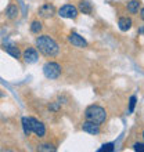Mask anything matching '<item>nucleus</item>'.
I'll list each match as a JSON object with an SVG mask.
<instances>
[{
	"label": "nucleus",
	"instance_id": "f257e3e1",
	"mask_svg": "<svg viewBox=\"0 0 144 152\" xmlns=\"http://www.w3.org/2000/svg\"><path fill=\"white\" fill-rule=\"evenodd\" d=\"M36 46L39 48V51L44 54L46 57H56L60 51L58 44L56 43V40L51 39L47 35H42L36 39Z\"/></svg>",
	"mask_w": 144,
	"mask_h": 152
},
{
	"label": "nucleus",
	"instance_id": "f03ea898",
	"mask_svg": "<svg viewBox=\"0 0 144 152\" xmlns=\"http://www.w3.org/2000/svg\"><path fill=\"white\" fill-rule=\"evenodd\" d=\"M84 118L89 122H93L96 124L104 123L107 119V112L104 108H101L98 105H90L86 111H84Z\"/></svg>",
	"mask_w": 144,
	"mask_h": 152
},
{
	"label": "nucleus",
	"instance_id": "7ed1b4c3",
	"mask_svg": "<svg viewBox=\"0 0 144 152\" xmlns=\"http://www.w3.org/2000/svg\"><path fill=\"white\" fill-rule=\"evenodd\" d=\"M43 73L47 79H58L61 75V65L57 62H47L43 66Z\"/></svg>",
	"mask_w": 144,
	"mask_h": 152
},
{
	"label": "nucleus",
	"instance_id": "20e7f679",
	"mask_svg": "<svg viewBox=\"0 0 144 152\" xmlns=\"http://www.w3.org/2000/svg\"><path fill=\"white\" fill-rule=\"evenodd\" d=\"M29 120V124H31V130L32 133H35L37 137H44L46 134V127H44V124L40 122V120L35 119V118H28Z\"/></svg>",
	"mask_w": 144,
	"mask_h": 152
},
{
	"label": "nucleus",
	"instance_id": "39448f33",
	"mask_svg": "<svg viewBox=\"0 0 144 152\" xmlns=\"http://www.w3.org/2000/svg\"><path fill=\"white\" fill-rule=\"evenodd\" d=\"M78 8L75 6H72V4H65L62 7L58 10V14L61 17H64V18H71V20H75L76 17H78Z\"/></svg>",
	"mask_w": 144,
	"mask_h": 152
},
{
	"label": "nucleus",
	"instance_id": "423d86ee",
	"mask_svg": "<svg viewBox=\"0 0 144 152\" xmlns=\"http://www.w3.org/2000/svg\"><path fill=\"white\" fill-rule=\"evenodd\" d=\"M39 15L43 17V18H51L54 14H56V8L54 6L50 3H44L43 6H40L39 7Z\"/></svg>",
	"mask_w": 144,
	"mask_h": 152
},
{
	"label": "nucleus",
	"instance_id": "0eeeda50",
	"mask_svg": "<svg viewBox=\"0 0 144 152\" xmlns=\"http://www.w3.org/2000/svg\"><path fill=\"white\" fill-rule=\"evenodd\" d=\"M22 58H24V61L26 64H33V62L37 61L39 54H37V51H36L33 47H28L24 51V54H22Z\"/></svg>",
	"mask_w": 144,
	"mask_h": 152
},
{
	"label": "nucleus",
	"instance_id": "6e6552de",
	"mask_svg": "<svg viewBox=\"0 0 144 152\" xmlns=\"http://www.w3.org/2000/svg\"><path fill=\"white\" fill-rule=\"evenodd\" d=\"M69 42L72 43V46H75V47H79V48H83L87 46V42L83 39V37L80 36L79 33L76 32H72L69 35Z\"/></svg>",
	"mask_w": 144,
	"mask_h": 152
},
{
	"label": "nucleus",
	"instance_id": "1a4fd4ad",
	"mask_svg": "<svg viewBox=\"0 0 144 152\" xmlns=\"http://www.w3.org/2000/svg\"><path fill=\"white\" fill-rule=\"evenodd\" d=\"M82 130L89 133V134H100V124H96V123H93V122L86 120L82 124Z\"/></svg>",
	"mask_w": 144,
	"mask_h": 152
},
{
	"label": "nucleus",
	"instance_id": "9d476101",
	"mask_svg": "<svg viewBox=\"0 0 144 152\" xmlns=\"http://www.w3.org/2000/svg\"><path fill=\"white\" fill-rule=\"evenodd\" d=\"M6 14H7L8 20H17V17L20 14V8H18V6L15 3H10L7 10H6Z\"/></svg>",
	"mask_w": 144,
	"mask_h": 152
},
{
	"label": "nucleus",
	"instance_id": "9b49d317",
	"mask_svg": "<svg viewBox=\"0 0 144 152\" xmlns=\"http://www.w3.org/2000/svg\"><path fill=\"white\" fill-rule=\"evenodd\" d=\"M79 10L78 11L80 12H83V14H87V15H92V12H93V7H92V4L89 3L87 0H80L79 1Z\"/></svg>",
	"mask_w": 144,
	"mask_h": 152
},
{
	"label": "nucleus",
	"instance_id": "f8f14e48",
	"mask_svg": "<svg viewBox=\"0 0 144 152\" xmlns=\"http://www.w3.org/2000/svg\"><path fill=\"white\" fill-rule=\"evenodd\" d=\"M132 20L130 18H128V17H120L119 21H118V25H119V29L120 31H123V32H126V31H129V29L132 28Z\"/></svg>",
	"mask_w": 144,
	"mask_h": 152
},
{
	"label": "nucleus",
	"instance_id": "ddd939ff",
	"mask_svg": "<svg viewBox=\"0 0 144 152\" xmlns=\"http://www.w3.org/2000/svg\"><path fill=\"white\" fill-rule=\"evenodd\" d=\"M4 50L10 54V56H12L14 58H20L21 57V53L20 50H18V47H15L14 44H8V43H4Z\"/></svg>",
	"mask_w": 144,
	"mask_h": 152
},
{
	"label": "nucleus",
	"instance_id": "4468645a",
	"mask_svg": "<svg viewBox=\"0 0 144 152\" xmlns=\"http://www.w3.org/2000/svg\"><path fill=\"white\" fill-rule=\"evenodd\" d=\"M140 7H141L140 0H130V1H128V11L130 14H136L140 10Z\"/></svg>",
	"mask_w": 144,
	"mask_h": 152
},
{
	"label": "nucleus",
	"instance_id": "2eb2a0df",
	"mask_svg": "<svg viewBox=\"0 0 144 152\" xmlns=\"http://www.w3.org/2000/svg\"><path fill=\"white\" fill-rule=\"evenodd\" d=\"M42 29H43V24H42L40 21H37V20L32 21V24H31V32L39 35V33L42 32Z\"/></svg>",
	"mask_w": 144,
	"mask_h": 152
},
{
	"label": "nucleus",
	"instance_id": "dca6fc26",
	"mask_svg": "<svg viewBox=\"0 0 144 152\" xmlns=\"http://www.w3.org/2000/svg\"><path fill=\"white\" fill-rule=\"evenodd\" d=\"M22 127H24V133L25 136H29L31 133H32V130H31V124H29V120L26 116H24L22 118Z\"/></svg>",
	"mask_w": 144,
	"mask_h": 152
},
{
	"label": "nucleus",
	"instance_id": "f3484780",
	"mask_svg": "<svg viewBox=\"0 0 144 152\" xmlns=\"http://www.w3.org/2000/svg\"><path fill=\"white\" fill-rule=\"evenodd\" d=\"M39 151H56V147H53V145H50V144H43V145H40L39 148Z\"/></svg>",
	"mask_w": 144,
	"mask_h": 152
},
{
	"label": "nucleus",
	"instance_id": "a211bd4d",
	"mask_svg": "<svg viewBox=\"0 0 144 152\" xmlns=\"http://www.w3.org/2000/svg\"><path fill=\"white\" fill-rule=\"evenodd\" d=\"M104 151H114V144H112V142H108V144H104L98 149V152H104Z\"/></svg>",
	"mask_w": 144,
	"mask_h": 152
},
{
	"label": "nucleus",
	"instance_id": "6ab92c4d",
	"mask_svg": "<svg viewBox=\"0 0 144 152\" xmlns=\"http://www.w3.org/2000/svg\"><path fill=\"white\" fill-rule=\"evenodd\" d=\"M133 149H134V151H140V152H143V151H144V145H143V142H136V144L133 145Z\"/></svg>",
	"mask_w": 144,
	"mask_h": 152
},
{
	"label": "nucleus",
	"instance_id": "aec40b11",
	"mask_svg": "<svg viewBox=\"0 0 144 152\" xmlns=\"http://www.w3.org/2000/svg\"><path fill=\"white\" fill-rule=\"evenodd\" d=\"M136 101H137V98L134 96H132L130 97V107H129V111L132 112L133 109H134V105H136Z\"/></svg>",
	"mask_w": 144,
	"mask_h": 152
}]
</instances>
